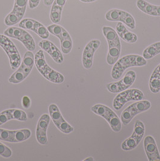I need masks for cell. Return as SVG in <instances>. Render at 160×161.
<instances>
[{"instance_id":"obj_7","label":"cell","mask_w":160,"mask_h":161,"mask_svg":"<svg viewBox=\"0 0 160 161\" xmlns=\"http://www.w3.org/2000/svg\"><path fill=\"white\" fill-rule=\"evenodd\" d=\"M151 107V103L148 100H141L129 106L121 114V120L124 125L130 123L132 119L138 114L149 110Z\"/></svg>"},{"instance_id":"obj_36","label":"cell","mask_w":160,"mask_h":161,"mask_svg":"<svg viewBox=\"0 0 160 161\" xmlns=\"http://www.w3.org/2000/svg\"><path fill=\"white\" fill-rule=\"evenodd\" d=\"M22 104L23 108L25 109H29L31 106V100L29 97L25 95L22 97Z\"/></svg>"},{"instance_id":"obj_9","label":"cell","mask_w":160,"mask_h":161,"mask_svg":"<svg viewBox=\"0 0 160 161\" xmlns=\"http://www.w3.org/2000/svg\"><path fill=\"white\" fill-rule=\"evenodd\" d=\"M145 132V126L143 123L137 120L135 125L134 132L128 138L125 140L122 144L121 148L124 151H130L138 146L143 139Z\"/></svg>"},{"instance_id":"obj_28","label":"cell","mask_w":160,"mask_h":161,"mask_svg":"<svg viewBox=\"0 0 160 161\" xmlns=\"http://www.w3.org/2000/svg\"><path fill=\"white\" fill-rule=\"evenodd\" d=\"M54 125L58 128V129L65 134L71 133L73 131L74 129L72 126L69 125L65 119L59 121L58 122L54 123Z\"/></svg>"},{"instance_id":"obj_33","label":"cell","mask_w":160,"mask_h":161,"mask_svg":"<svg viewBox=\"0 0 160 161\" xmlns=\"http://www.w3.org/2000/svg\"><path fill=\"white\" fill-rule=\"evenodd\" d=\"M47 29L48 31L51 33L52 35L57 37L58 39L61 36V34L62 33V30L63 29V27L61 26L57 25V24H54L51 25H49L47 27Z\"/></svg>"},{"instance_id":"obj_27","label":"cell","mask_w":160,"mask_h":161,"mask_svg":"<svg viewBox=\"0 0 160 161\" xmlns=\"http://www.w3.org/2000/svg\"><path fill=\"white\" fill-rule=\"evenodd\" d=\"M63 9L55 6H52L50 12V19L54 24H58L61 21V13Z\"/></svg>"},{"instance_id":"obj_12","label":"cell","mask_w":160,"mask_h":161,"mask_svg":"<svg viewBox=\"0 0 160 161\" xmlns=\"http://www.w3.org/2000/svg\"><path fill=\"white\" fill-rule=\"evenodd\" d=\"M101 45V41L98 39L90 41L85 47L83 53L82 63L84 68L89 69L92 68L93 62V56Z\"/></svg>"},{"instance_id":"obj_4","label":"cell","mask_w":160,"mask_h":161,"mask_svg":"<svg viewBox=\"0 0 160 161\" xmlns=\"http://www.w3.org/2000/svg\"><path fill=\"white\" fill-rule=\"evenodd\" d=\"M91 110L95 114L104 118L114 132H119L121 130L122 124L120 118L109 107L102 104H96L91 108Z\"/></svg>"},{"instance_id":"obj_21","label":"cell","mask_w":160,"mask_h":161,"mask_svg":"<svg viewBox=\"0 0 160 161\" xmlns=\"http://www.w3.org/2000/svg\"><path fill=\"white\" fill-rule=\"evenodd\" d=\"M160 54V42L151 44L143 52V57L146 59H152L155 56Z\"/></svg>"},{"instance_id":"obj_38","label":"cell","mask_w":160,"mask_h":161,"mask_svg":"<svg viewBox=\"0 0 160 161\" xmlns=\"http://www.w3.org/2000/svg\"><path fill=\"white\" fill-rule=\"evenodd\" d=\"M40 0H29V8L33 9L37 8L40 3Z\"/></svg>"},{"instance_id":"obj_30","label":"cell","mask_w":160,"mask_h":161,"mask_svg":"<svg viewBox=\"0 0 160 161\" xmlns=\"http://www.w3.org/2000/svg\"><path fill=\"white\" fill-rule=\"evenodd\" d=\"M36 22L37 21L33 19H30V18L24 19L19 23V27L23 29L29 30L33 31Z\"/></svg>"},{"instance_id":"obj_20","label":"cell","mask_w":160,"mask_h":161,"mask_svg":"<svg viewBox=\"0 0 160 161\" xmlns=\"http://www.w3.org/2000/svg\"><path fill=\"white\" fill-rule=\"evenodd\" d=\"M149 89L153 94L160 91V64L153 70L149 80Z\"/></svg>"},{"instance_id":"obj_6","label":"cell","mask_w":160,"mask_h":161,"mask_svg":"<svg viewBox=\"0 0 160 161\" xmlns=\"http://www.w3.org/2000/svg\"><path fill=\"white\" fill-rule=\"evenodd\" d=\"M4 35L21 41L29 51H34L36 49V43L33 37L23 29L15 27H9L4 31Z\"/></svg>"},{"instance_id":"obj_23","label":"cell","mask_w":160,"mask_h":161,"mask_svg":"<svg viewBox=\"0 0 160 161\" xmlns=\"http://www.w3.org/2000/svg\"><path fill=\"white\" fill-rule=\"evenodd\" d=\"M24 16L22 15H19L12 11L6 16L4 19V23L8 26H12L18 24L22 20Z\"/></svg>"},{"instance_id":"obj_17","label":"cell","mask_w":160,"mask_h":161,"mask_svg":"<svg viewBox=\"0 0 160 161\" xmlns=\"http://www.w3.org/2000/svg\"><path fill=\"white\" fill-rule=\"evenodd\" d=\"M116 30L118 36L123 39L124 41L130 44L135 43L137 41V36L135 33L130 31L127 29L122 22H118L116 27Z\"/></svg>"},{"instance_id":"obj_35","label":"cell","mask_w":160,"mask_h":161,"mask_svg":"<svg viewBox=\"0 0 160 161\" xmlns=\"http://www.w3.org/2000/svg\"><path fill=\"white\" fill-rule=\"evenodd\" d=\"M12 119V118L8 109L4 110L0 113V125H4L8 121Z\"/></svg>"},{"instance_id":"obj_24","label":"cell","mask_w":160,"mask_h":161,"mask_svg":"<svg viewBox=\"0 0 160 161\" xmlns=\"http://www.w3.org/2000/svg\"><path fill=\"white\" fill-rule=\"evenodd\" d=\"M48 110H49L50 117L52 119V121L54 123L64 119V118L63 117L60 111V109H58V106L56 104H50L48 108Z\"/></svg>"},{"instance_id":"obj_22","label":"cell","mask_w":160,"mask_h":161,"mask_svg":"<svg viewBox=\"0 0 160 161\" xmlns=\"http://www.w3.org/2000/svg\"><path fill=\"white\" fill-rule=\"evenodd\" d=\"M31 135V132L29 129H24L15 130L13 143L14 142H21L29 139Z\"/></svg>"},{"instance_id":"obj_26","label":"cell","mask_w":160,"mask_h":161,"mask_svg":"<svg viewBox=\"0 0 160 161\" xmlns=\"http://www.w3.org/2000/svg\"><path fill=\"white\" fill-rule=\"evenodd\" d=\"M33 31L43 39H48L50 36V32L48 31L47 28L44 26L42 24L38 21H37L36 23Z\"/></svg>"},{"instance_id":"obj_32","label":"cell","mask_w":160,"mask_h":161,"mask_svg":"<svg viewBox=\"0 0 160 161\" xmlns=\"http://www.w3.org/2000/svg\"><path fill=\"white\" fill-rule=\"evenodd\" d=\"M22 62L27 66L32 68H33L35 64V56L31 51H27L25 53Z\"/></svg>"},{"instance_id":"obj_8","label":"cell","mask_w":160,"mask_h":161,"mask_svg":"<svg viewBox=\"0 0 160 161\" xmlns=\"http://www.w3.org/2000/svg\"><path fill=\"white\" fill-rule=\"evenodd\" d=\"M144 98V94L141 91L138 89H131L120 92L113 100V106L115 109L120 110L124 105L130 101L138 102Z\"/></svg>"},{"instance_id":"obj_37","label":"cell","mask_w":160,"mask_h":161,"mask_svg":"<svg viewBox=\"0 0 160 161\" xmlns=\"http://www.w3.org/2000/svg\"><path fill=\"white\" fill-rule=\"evenodd\" d=\"M66 1L67 0H54L52 5L63 9L64 6H65Z\"/></svg>"},{"instance_id":"obj_39","label":"cell","mask_w":160,"mask_h":161,"mask_svg":"<svg viewBox=\"0 0 160 161\" xmlns=\"http://www.w3.org/2000/svg\"><path fill=\"white\" fill-rule=\"evenodd\" d=\"M54 0H44V4L45 6H50L52 5Z\"/></svg>"},{"instance_id":"obj_19","label":"cell","mask_w":160,"mask_h":161,"mask_svg":"<svg viewBox=\"0 0 160 161\" xmlns=\"http://www.w3.org/2000/svg\"><path fill=\"white\" fill-rule=\"evenodd\" d=\"M60 41L61 48L63 54H69L72 49L73 43L72 38L69 33L63 28L61 36L59 37Z\"/></svg>"},{"instance_id":"obj_18","label":"cell","mask_w":160,"mask_h":161,"mask_svg":"<svg viewBox=\"0 0 160 161\" xmlns=\"http://www.w3.org/2000/svg\"><path fill=\"white\" fill-rule=\"evenodd\" d=\"M137 7L140 10L152 16H160V6L152 4L145 0H137Z\"/></svg>"},{"instance_id":"obj_40","label":"cell","mask_w":160,"mask_h":161,"mask_svg":"<svg viewBox=\"0 0 160 161\" xmlns=\"http://www.w3.org/2000/svg\"><path fill=\"white\" fill-rule=\"evenodd\" d=\"M81 2H83V3H93V2H95L97 0H80Z\"/></svg>"},{"instance_id":"obj_3","label":"cell","mask_w":160,"mask_h":161,"mask_svg":"<svg viewBox=\"0 0 160 161\" xmlns=\"http://www.w3.org/2000/svg\"><path fill=\"white\" fill-rule=\"evenodd\" d=\"M35 64L37 70L48 80L54 83H62L65 81V77L53 69L49 66L45 59L44 52L40 50L37 51L35 56Z\"/></svg>"},{"instance_id":"obj_31","label":"cell","mask_w":160,"mask_h":161,"mask_svg":"<svg viewBox=\"0 0 160 161\" xmlns=\"http://www.w3.org/2000/svg\"><path fill=\"white\" fill-rule=\"evenodd\" d=\"M15 130H8L0 129V140L13 143Z\"/></svg>"},{"instance_id":"obj_25","label":"cell","mask_w":160,"mask_h":161,"mask_svg":"<svg viewBox=\"0 0 160 161\" xmlns=\"http://www.w3.org/2000/svg\"><path fill=\"white\" fill-rule=\"evenodd\" d=\"M29 0H15L12 12L24 16Z\"/></svg>"},{"instance_id":"obj_2","label":"cell","mask_w":160,"mask_h":161,"mask_svg":"<svg viewBox=\"0 0 160 161\" xmlns=\"http://www.w3.org/2000/svg\"><path fill=\"white\" fill-rule=\"evenodd\" d=\"M147 65V61L143 56L138 54H130L122 57L114 64L111 75L115 80L121 78L124 71L133 66H143Z\"/></svg>"},{"instance_id":"obj_11","label":"cell","mask_w":160,"mask_h":161,"mask_svg":"<svg viewBox=\"0 0 160 161\" xmlns=\"http://www.w3.org/2000/svg\"><path fill=\"white\" fill-rule=\"evenodd\" d=\"M136 79V73L134 71H129L125 74L124 77L117 82L110 83L107 85L106 88L109 92L116 94L130 88Z\"/></svg>"},{"instance_id":"obj_29","label":"cell","mask_w":160,"mask_h":161,"mask_svg":"<svg viewBox=\"0 0 160 161\" xmlns=\"http://www.w3.org/2000/svg\"><path fill=\"white\" fill-rule=\"evenodd\" d=\"M8 111L11 115L12 119H16L21 121H26L27 120V116L26 113L22 110L16 109H10Z\"/></svg>"},{"instance_id":"obj_10","label":"cell","mask_w":160,"mask_h":161,"mask_svg":"<svg viewBox=\"0 0 160 161\" xmlns=\"http://www.w3.org/2000/svg\"><path fill=\"white\" fill-rule=\"evenodd\" d=\"M105 17L109 21L122 22L131 29L136 27V21L132 15L123 10L111 9L106 13Z\"/></svg>"},{"instance_id":"obj_13","label":"cell","mask_w":160,"mask_h":161,"mask_svg":"<svg viewBox=\"0 0 160 161\" xmlns=\"http://www.w3.org/2000/svg\"><path fill=\"white\" fill-rule=\"evenodd\" d=\"M50 122V116L46 114H43L38 121L36 135L37 142L41 145H45L48 143L47 129Z\"/></svg>"},{"instance_id":"obj_1","label":"cell","mask_w":160,"mask_h":161,"mask_svg":"<svg viewBox=\"0 0 160 161\" xmlns=\"http://www.w3.org/2000/svg\"><path fill=\"white\" fill-rule=\"evenodd\" d=\"M102 33L109 44L107 62L109 65H113L119 59L121 53V42L119 36L115 30L108 26L102 27Z\"/></svg>"},{"instance_id":"obj_14","label":"cell","mask_w":160,"mask_h":161,"mask_svg":"<svg viewBox=\"0 0 160 161\" xmlns=\"http://www.w3.org/2000/svg\"><path fill=\"white\" fill-rule=\"evenodd\" d=\"M39 46L44 51L48 53L57 64H60L63 62L64 58L61 52L51 41L44 39L39 43Z\"/></svg>"},{"instance_id":"obj_5","label":"cell","mask_w":160,"mask_h":161,"mask_svg":"<svg viewBox=\"0 0 160 161\" xmlns=\"http://www.w3.org/2000/svg\"><path fill=\"white\" fill-rule=\"evenodd\" d=\"M0 47L6 53L12 69L14 70L18 68L21 64V58L14 43L8 37L0 34Z\"/></svg>"},{"instance_id":"obj_41","label":"cell","mask_w":160,"mask_h":161,"mask_svg":"<svg viewBox=\"0 0 160 161\" xmlns=\"http://www.w3.org/2000/svg\"><path fill=\"white\" fill-rule=\"evenodd\" d=\"M84 161H94V159L92 158V157H89L88 158L86 159H85L84 160H83Z\"/></svg>"},{"instance_id":"obj_16","label":"cell","mask_w":160,"mask_h":161,"mask_svg":"<svg viewBox=\"0 0 160 161\" xmlns=\"http://www.w3.org/2000/svg\"><path fill=\"white\" fill-rule=\"evenodd\" d=\"M32 69V68L25 65L22 62L18 69L8 79V81L13 84H18L22 82L29 76Z\"/></svg>"},{"instance_id":"obj_15","label":"cell","mask_w":160,"mask_h":161,"mask_svg":"<svg viewBox=\"0 0 160 161\" xmlns=\"http://www.w3.org/2000/svg\"><path fill=\"white\" fill-rule=\"evenodd\" d=\"M144 148L149 161H160V154L155 140L152 136H147L144 140Z\"/></svg>"},{"instance_id":"obj_34","label":"cell","mask_w":160,"mask_h":161,"mask_svg":"<svg viewBox=\"0 0 160 161\" xmlns=\"http://www.w3.org/2000/svg\"><path fill=\"white\" fill-rule=\"evenodd\" d=\"M12 155V152L8 147L0 142V156L5 158H9Z\"/></svg>"}]
</instances>
